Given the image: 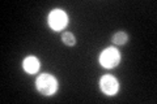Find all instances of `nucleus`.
Returning <instances> with one entry per match:
<instances>
[{"instance_id":"f257e3e1","label":"nucleus","mask_w":157,"mask_h":104,"mask_svg":"<svg viewBox=\"0 0 157 104\" xmlns=\"http://www.w3.org/2000/svg\"><path fill=\"white\" fill-rule=\"evenodd\" d=\"M36 88L42 95H46V96L54 95L58 90V81L51 74H47V73L41 74L36 81Z\"/></svg>"},{"instance_id":"f03ea898","label":"nucleus","mask_w":157,"mask_h":104,"mask_svg":"<svg viewBox=\"0 0 157 104\" xmlns=\"http://www.w3.org/2000/svg\"><path fill=\"white\" fill-rule=\"evenodd\" d=\"M119 61H121V53L114 47H109L104 49L100 55V64L107 69L117 66Z\"/></svg>"},{"instance_id":"7ed1b4c3","label":"nucleus","mask_w":157,"mask_h":104,"mask_svg":"<svg viewBox=\"0 0 157 104\" xmlns=\"http://www.w3.org/2000/svg\"><path fill=\"white\" fill-rule=\"evenodd\" d=\"M68 23V17L67 14L62 11V9H54V11L48 14V25L52 30H62L66 27Z\"/></svg>"},{"instance_id":"20e7f679","label":"nucleus","mask_w":157,"mask_h":104,"mask_svg":"<svg viewBox=\"0 0 157 104\" xmlns=\"http://www.w3.org/2000/svg\"><path fill=\"white\" fill-rule=\"evenodd\" d=\"M100 87L105 95L111 96V95H115L118 92L119 85H118V81L113 76H104L100 81Z\"/></svg>"},{"instance_id":"39448f33","label":"nucleus","mask_w":157,"mask_h":104,"mask_svg":"<svg viewBox=\"0 0 157 104\" xmlns=\"http://www.w3.org/2000/svg\"><path fill=\"white\" fill-rule=\"evenodd\" d=\"M22 68L24 70L29 74H34L39 70V60L34 56H29L26 59H24L22 61Z\"/></svg>"},{"instance_id":"423d86ee","label":"nucleus","mask_w":157,"mask_h":104,"mask_svg":"<svg viewBox=\"0 0 157 104\" xmlns=\"http://www.w3.org/2000/svg\"><path fill=\"white\" fill-rule=\"evenodd\" d=\"M127 39H128V37H127V34L124 31H118L115 35L113 37V42L115 44H118V46H123V44L127 42Z\"/></svg>"},{"instance_id":"0eeeda50","label":"nucleus","mask_w":157,"mask_h":104,"mask_svg":"<svg viewBox=\"0 0 157 104\" xmlns=\"http://www.w3.org/2000/svg\"><path fill=\"white\" fill-rule=\"evenodd\" d=\"M62 41L64 44H67V46H73V44L76 43V39L73 37L72 33H64L62 35Z\"/></svg>"}]
</instances>
